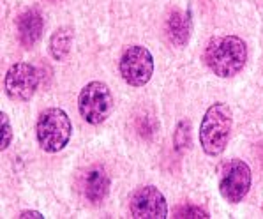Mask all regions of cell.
Returning a JSON list of instances; mask_svg holds the SVG:
<instances>
[{
    "instance_id": "6da1fadb",
    "label": "cell",
    "mask_w": 263,
    "mask_h": 219,
    "mask_svg": "<svg viewBox=\"0 0 263 219\" xmlns=\"http://www.w3.org/2000/svg\"><path fill=\"white\" fill-rule=\"evenodd\" d=\"M203 60L216 76L232 78L248 62V44L238 35H217L209 41Z\"/></svg>"
},
{
    "instance_id": "7a4b0ae2",
    "label": "cell",
    "mask_w": 263,
    "mask_h": 219,
    "mask_svg": "<svg viewBox=\"0 0 263 219\" xmlns=\"http://www.w3.org/2000/svg\"><path fill=\"white\" fill-rule=\"evenodd\" d=\"M233 127V115L228 104L214 103L200 124V143L203 152L210 157H217L226 151Z\"/></svg>"
},
{
    "instance_id": "3957f363",
    "label": "cell",
    "mask_w": 263,
    "mask_h": 219,
    "mask_svg": "<svg viewBox=\"0 0 263 219\" xmlns=\"http://www.w3.org/2000/svg\"><path fill=\"white\" fill-rule=\"evenodd\" d=\"M72 135V122L62 108H46L37 117L35 136L44 152L57 154L69 143Z\"/></svg>"
},
{
    "instance_id": "277c9868",
    "label": "cell",
    "mask_w": 263,
    "mask_h": 219,
    "mask_svg": "<svg viewBox=\"0 0 263 219\" xmlns=\"http://www.w3.org/2000/svg\"><path fill=\"white\" fill-rule=\"evenodd\" d=\"M115 101L113 94L103 82H90L82 88L78 96V112L85 122L99 125L113 113Z\"/></svg>"
},
{
    "instance_id": "5b68a950",
    "label": "cell",
    "mask_w": 263,
    "mask_h": 219,
    "mask_svg": "<svg viewBox=\"0 0 263 219\" xmlns=\"http://www.w3.org/2000/svg\"><path fill=\"white\" fill-rule=\"evenodd\" d=\"M119 72L122 80L131 87H143L154 75V57L147 46L133 44L120 55Z\"/></svg>"
},
{
    "instance_id": "8992f818",
    "label": "cell",
    "mask_w": 263,
    "mask_h": 219,
    "mask_svg": "<svg viewBox=\"0 0 263 219\" xmlns=\"http://www.w3.org/2000/svg\"><path fill=\"white\" fill-rule=\"evenodd\" d=\"M251 168L242 159H230L222 166L219 177V193L228 204H240L251 189Z\"/></svg>"
},
{
    "instance_id": "52a82bcc",
    "label": "cell",
    "mask_w": 263,
    "mask_h": 219,
    "mask_svg": "<svg viewBox=\"0 0 263 219\" xmlns=\"http://www.w3.org/2000/svg\"><path fill=\"white\" fill-rule=\"evenodd\" d=\"M39 87V71L28 62H16L6 72L4 90L16 103H27L34 97Z\"/></svg>"
},
{
    "instance_id": "ba28073f",
    "label": "cell",
    "mask_w": 263,
    "mask_h": 219,
    "mask_svg": "<svg viewBox=\"0 0 263 219\" xmlns=\"http://www.w3.org/2000/svg\"><path fill=\"white\" fill-rule=\"evenodd\" d=\"M129 212L136 219H164L168 217L166 198L156 186H141L129 196Z\"/></svg>"
},
{
    "instance_id": "9c48e42d",
    "label": "cell",
    "mask_w": 263,
    "mask_h": 219,
    "mask_svg": "<svg viewBox=\"0 0 263 219\" xmlns=\"http://www.w3.org/2000/svg\"><path fill=\"white\" fill-rule=\"evenodd\" d=\"M110 177L99 166L87 170L82 175V182H80V189L90 204H101L106 200L108 193H110Z\"/></svg>"
},
{
    "instance_id": "30bf717a",
    "label": "cell",
    "mask_w": 263,
    "mask_h": 219,
    "mask_svg": "<svg viewBox=\"0 0 263 219\" xmlns=\"http://www.w3.org/2000/svg\"><path fill=\"white\" fill-rule=\"evenodd\" d=\"M18 39L25 48H32L41 39L44 20L37 9H27L23 14H20L18 22Z\"/></svg>"
},
{
    "instance_id": "8fae6325",
    "label": "cell",
    "mask_w": 263,
    "mask_h": 219,
    "mask_svg": "<svg viewBox=\"0 0 263 219\" xmlns=\"http://www.w3.org/2000/svg\"><path fill=\"white\" fill-rule=\"evenodd\" d=\"M193 30L191 14L184 11H173L166 22V35L175 46H185Z\"/></svg>"
},
{
    "instance_id": "7c38bea8",
    "label": "cell",
    "mask_w": 263,
    "mask_h": 219,
    "mask_svg": "<svg viewBox=\"0 0 263 219\" xmlns=\"http://www.w3.org/2000/svg\"><path fill=\"white\" fill-rule=\"evenodd\" d=\"M72 41H74V32H72L71 27H60L51 34L50 43H48V50H50V55L53 57L55 60L62 62V60L67 59V55L71 53V46Z\"/></svg>"
},
{
    "instance_id": "4fadbf2b",
    "label": "cell",
    "mask_w": 263,
    "mask_h": 219,
    "mask_svg": "<svg viewBox=\"0 0 263 219\" xmlns=\"http://www.w3.org/2000/svg\"><path fill=\"white\" fill-rule=\"evenodd\" d=\"M173 141H175L177 151L189 149V145H191V125L187 122H179L175 135H173Z\"/></svg>"
},
{
    "instance_id": "5bb4252c",
    "label": "cell",
    "mask_w": 263,
    "mask_h": 219,
    "mask_svg": "<svg viewBox=\"0 0 263 219\" xmlns=\"http://www.w3.org/2000/svg\"><path fill=\"white\" fill-rule=\"evenodd\" d=\"M13 141V127L7 113L0 112V151H6Z\"/></svg>"
},
{
    "instance_id": "9a60e30c",
    "label": "cell",
    "mask_w": 263,
    "mask_h": 219,
    "mask_svg": "<svg viewBox=\"0 0 263 219\" xmlns=\"http://www.w3.org/2000/svg\"><path fill=\"white\" fill-rule=\"evenodd\" d=\"M173 217H187V219H207L210 217L207 212H205L203 209H200V207L196 205H180L179 209L175 210V216Z\"/></svg>"
},
{
    "instance_id": "2e32d148",
    "label": "cell",
    "mask_w": 263,
    "mask_h": 219,
    "mask_svg": "<svg viewBox=\"0 0 263 219\" xmlns=\"http://www.w3.org/2000/svg\"><path fill=\"white\" fill-rule=\"evenodd\" d=\"M20 219H27V217H35V219H43L44 216L41 212H37V210H23V212H20Z\"/></svg>"
}]
</instances>
